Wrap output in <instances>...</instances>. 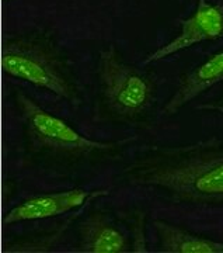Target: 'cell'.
I'll return each mask as SVG.
<instances>
[{
	"label": "cell",
	"mask_w": 223,
	"mask_h": 253,
	"mask_svg": "<svg viewBox=\"0 0 223 253\" xmlns=\"http://www.w3.org/2000/svg\"><path fill=\"white\" fill-rule=\"evenodd\" d=\"M125 183L192 206H223V141L149 145L135 155Z\"/></svg>",
	"instance_id": "obj_1"
},
{
	"label": "cell",
	"mask_w": 223,
	"mask_h": 253,
	"mask_svg": "<svg viewBox=\"0 0 223 253\" xmlns=\"http://www.w3.org/2000/svg\"><path fill=\"white\" fill-rule=\"evenodd\" d=\"M17 104L30 139L33 144L46 151L59 154L91 155L112 152L124 146L122 142H100L81 135L65 120L44 110L26 94H17Z\"/></svg>",
	"instance_id": "obj_2"
},
{
	"label": "cell",
	"mask_w": 223,
	"mask_h": 253,
	"mask_svg": "<svg viewBox=\"0 0 223 253\" xmlns=\"http://www.w3.org/2000/svg\"><path fill=\"white\" fill-rule=\"evenodd\" d=\"M98 79L108 107L122 117L138 116L152 104V82L125 62L114 46L100 52Z\"/></svg>",
	"instance_id": "obj_3"
},
{
	"label": "cell",
	"mask_w": 223,
	"mask_h": 253,
	"mask_svg": "<svg viewBox=\"0 0 223 253\" xmlns=\"http://www.w3.org/2000/svg\"><path fill=\"white\" fill-rule=\"evenodd\" d=\"M1 66L4 73L51 91L63 99L72 97V87L62 66L49 46L37 40H14L4 45Z\"/></svg>",
	"instance_id": "obj_4"
},
{
	"label": "cell",
	"mask_w": 223,
	"mask_h": 253,
	"mask_svg": "<svg viewBox=\"0 0 223 253\" xmlns=\"http://www.w3.org/2000/svg\"><path fill=\"white\" fill-rule=\"evenodd\" d=\"M179 36L143 59V65L161 61L199 42L223 38V1L196 0L191 16L180 20Z\"/></svg>",
	"instance_id": "obj_5"
},
{
	"label": "cell",
	"mask_w": 223,
	"mask_h": 253,
	"mask_svg": "<svg viewBox=\"0 0 223 253\" xmlns=\"http://www.w3.org/2000/svg\"><path fill=\"white\" fill-rule=\"evenodd\" d=\"M108 196L106 189L84 190L72 189L56 193L41 194L33 199H28L18 206L11 208L6 217L3 218L4 225H13L24 221H36V219H46V218L63 215L73 210L86 206L94 199Z\"/></svg>",
	"instance_id": "obj_6"
},
{
	"label": "cell",
	"mask_w": 223,
	"mask_h": 253,
	"mask_svg": "<svg viewBox=\"0 0 223 253\" xmlns=\"http://www.w3.org/2000/svg\"><path fill=\"white\" fill-rule=\"evenodd\" d=\"M223 82V49L209 56L191 72L183 76L171 99L161 110L163 116H173L202 93Z\"/></svg>",
	"instance_id": "obj_7"
},
{
	"label": "cell",
	"mask_w": 223,
	"mask_h": 253,
	"mask_svg": "<svg viewBox=\"0 0 223 253\" xmlns=\"http://www.w3.org/2000/svg\"><path fill=\"white\" fill-rule=\"evenodd\" d=\"M80 248L83 252L121 253L128 249V239L110 218L93 214L80 224Z\"/></svg>",
	"instance_id": "obj_8"
},
{
	"label": "cell",
	"mask_w": 223,
	"mask_h": 253,
	"mask_svg": "<svg viewBox=\"0 0 223 253\" xmlns=\"http://www.w3.org/2000/svg\"><path fill=\"white\" fill-rule=\"evenodd\" d=\"M154 229L163 252L170 253H223V242L198 235L166 221H154Z\"/></svg>",
	"instance_id": "obj_9"
},
{
	"label": "cell",
	"mask_w": 223,
	"mask_h": 253,
	"mask_svg": "<svg viewBox=\"0 0 223 253\" xmlns=\"http://www.w3.org/2000/svg\"><path fill=\"white\" fill-rule=\"evenodd\" d=\"M196 109L206 110V111H215V113H218V114L223 116V96L222 97H219V99L214 100V101H211V103H206V104H199Z\"/></svg>",
	"instance_id": "obj_10"
}]
</instances>
